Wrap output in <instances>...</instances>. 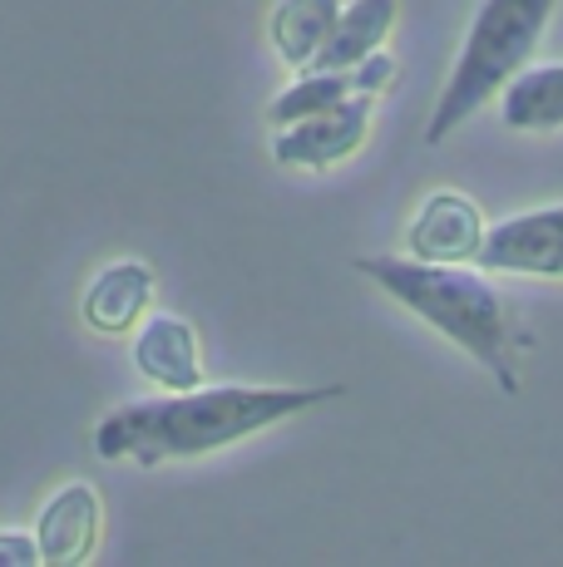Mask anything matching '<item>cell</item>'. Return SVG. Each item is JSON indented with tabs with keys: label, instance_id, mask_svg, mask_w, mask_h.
<instances>
[{
	"label": "cell",
	"instance_id": "obj_1",
	"mask_svg": "<svg viewBox=\"0 0 563 567\" xmlns=\"http://www.w3.org/2000/svg\"><path fill=\"white\" fill-rule=\"evenodd\" d=\"M341 385H193L164 390L158 400H134L104 414L94 430L100 460H129L139 468H158L173 460L227 450V444L263 434L301 410L337 400Z\"/></svg>",
	"mask_w": 563,
	"mask_h": 567
},
{
	"label": "cell",
	"instance_id": "obj_2",
	"mask_svg": "<svg viewBox=\"0 0 563 567\" xmlns=\"http://www.w3.org/2000/svg\"><path fill=\"white\" fill-rule=\"evenodd\" d=\"M356 271L371 277L396 307L436 326L446 341L470 351L474 361L500 380L504 395H519V331L509 321L504 297L470 267L416 257H356Z\"/></svg>",
	"mask_w": 563,
	"mask_h": 567
},
{
	"label": "cell",
	"instance_id": "obj_3",
	"mask_svg": "<svg viewBox=\"0 0 563 567\" xmlns=\"http://www.w3.org/2000/svg\"><path fill=\"white\" fill-rule=\"evenodd\" d=\"M554 6L559 0H480V10L470 20V35H464V50L446 80V94L436 100V114L426 124L430 148L446 144L464 118L480 114L524 70L529 54L544 40Z\"/></svg>",
	"mask_w": 563,
	"mask_h": 567
},
{
	"label": "cell",
	"instance_id": "obj_4",
	"mask_svg": "<svg viewBox=\"0 0 563 567\" xmlns=\"http://www.w3.org/2000/svg\"><path fill=\"white\" fill-rule=\"evenodd\" d=\"M371 114H376V100H366V94H346L341 104L277 128L273 158L282 163V168H311V173L337 168V163H346L351 154H361L366 134H371Z\"/></svg>",
	"mask_w": 563,
	"mask_h": 567
},
{
	"label": "cell",
	"instance_id": "obj_5",
	"mask_svg": "<svg viewBox=\"0 0 563 567\" xmlns=\"http://www.w3.org/2000/svg\"><path fill=\"white\" fill-rule=\"evenodd\" d=\"M480 271H514V277H554L563 281V203L504 217L484 227Z\"/></svg>",
	"mask_w": 563,
	"mask_h": 567
},
{
	"label": "cell",
	"instance_id": "obj_6",
	"mask_svg": "<svg viewBox=\"0 0 563 567\" xmlns=\"http://www.w3.org/2000/svg\"><path fill=\"white\" fill-rule=\"evenodd\" d=\"M484 213L474 198L454 188H440L420 203L416 223L406 233V257L416 261H450V267H470L484 243Z\"/></svg>",
	"mask_w": 563,
	"mask_h": 567
},
{
	"label": "cell",
	"instance_id": "obj_7",
	"mask_svg": "<svg viewBox=\"0 0 563 567\" xmlns=\"http://www.w3.org/2000/svg\"><path fill=\"white\" fill-rule=\"evenodd\" d=\"M134 370L158 390L203 385V351L193 321L173 311H144V321L134 326Z\"/></svg>",
	"mask_w": 563,
	"mask_h": 567
},
{
	"label": "cell",
	"instance_id": "obj_8",
	"mask_svg": "<svg viewBox=\"0 0 563 567\" xmlns=\"http://www.w3.org/2000/svg\"><path fill=\"white\" fill-rule=\"evenodd\" d=\"M100 494L90 484H64L45 508H40L35 523V548L40 563L50 567H74L84 563L94 548H100Z\"/></svg>",
	"mask_w": 563,
	"mask_h": 567
},
{
	"label": "cell",
	"instance_id": "obj_9",
	"mask_svg": "<svg viewBox=\"0 0 563 567\" xmlns=\"http://www.w3.org/2000/svg\"><path fill=\"white\" fill-rule=\"evenodd\" d=\"M149 301H154V267L149 261H110L100 277L84 287V301H80V316L90 331L100 336H124L144 321Z\"/></svg>",
	"mask_w": 563,
	"mask_h": 567
},
{
	"label": "cell",
	"instance_id": "obj_10",
	"mask_svg": "<svg viewBox=\"0 0 563 567\" xmlns=\"http://www.w3.org/2000/svg\"><path fill=\"white\" fill-rule=\"evenodd\" d=\"M396 16H400V0H346L307 70H351L361 54L381 50L391 40Z\"/></svg>",
	"mask_w": 563,
	"mask_h": 567
},
{
	"label": "cell",
	"instance_id": "obj_11",
	"mask_svg": "<svg viewBox=\"0 0 563 567\" xmlns=\"http://www.w3.org/2000/svg\"><path fill=\"white\" fill-rule=\"evenodd\" d=\"M504 124L519 134H549L563 128V64H534V70H519L504 84Z\"/></svg>",
	"mask_w": 563,
	"mask_h": 567
},
{
	"label": "cell",
	"instance_id": "obj_12",
	"mask_svg": "<svg viewBox=\"0 0 563 567\" xmlns=\"http://www.w3.org/2000/svg\"><path fill=\"white\" fill-rule=\"evenodd\" d=\"M341 0H277L273 20H267V40L282 54V64L291 70H307L317 60L321 40H327L331 20H337Z\"/></svg>",
	"mask_w": 563,
	"mask_h": 567
},
{
	"label": "cell",
	"instance_id": "obj_13",
	"mask_svg": "<svg viewBox=\"0 0 563 567\" xmlns=\"http://www.w3.org/2000/svg\"><path fill=\"white\" fill-rule=\"evenodd\" d=\"M346 94H351L346 70H307L301 80H291L287 90L267 104V124L287 128V124H297V118H311V114H321V109L341 104Z\"/></svg>",
	"mask_w": 563,
	"mask_h": 567
},
{
	"label": "cell",
	"instance_id": "obj_14",
	"mask_svg": "<svg viewBox=\"0 0 563 567\" xmlns=\"http://www.w3.org/2000/svg\"><path fill=\"white\" fill-rule=\"evenodd\" d=\"M346 84H351V94H366V100L386 94L396 84V54H386V45L371 50V54H361V60L346 70Z\"/></svg>",
	"mask_w": 563,
	"mask_h": 567
},
{
	"label": "cell",
	"instance_id": "obj_15",
	"mask_svg": "<svg viewBox=\"0 0 563 567\" xmlns=\"http://www.w3.org/2000/svg\"><path fill=\"white\" fill-rule=\"evenodd\" d=\"M40 548H35V533H16V528H0V567H35Z\"/></svg>",
	"mask_w": 563,
	"mask_h": 567
}]
</instances>
